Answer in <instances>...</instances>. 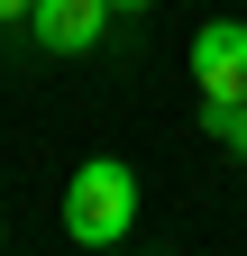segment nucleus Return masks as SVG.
Returning <instances> with one entry per match:
<instances>
[{
  "instance_id": "nucleus-5",
  "label": "nucleus",
  "mask_w": 247,
  "mask_h": 256,
  "mask_svg": "<svg viewBox=\"0 0 247 256\" xmlns=\"http://www.w3.org/2000/svg\"><path fill=\"white\" fill-rule=\"evenodd\" d=\"M28 10H37V0H0V28H18V18H28Z\"/></svg>"
},
{
  "instance_id": "nucleus-2",
  "label": "nucleus",
  "mask_w": 247,
  "mask_h": 256,
  "mask_svg": "<svg viewBox=\"0 0 247 256\" xmlns=\"http://www.w3.org/2000/svg\"><path fill=\"white\" fill-rule=\"evenodd\" d=\"M183 64H192L202 101H247V18H202Z\"/></svg>"
},
{
  "instance_id": "nucleus-1",
  "label": "nucleus",
  "mask_w": 247,
  "mask_h": 256,
  "mask_svg": "<svg viewBox=\"0 0 247 256\" xmlns=\"http://www.w3.org/2000/svg\"><path fill=\"white\" fill-rule=\"evenodd\" d=\"M138 229V174L119 156H82L64 183V238L74 247H119Z\"/></svg>"
},
{
  "instance_id": "nucleus-4",
  "label": "nucleus",
  "mask_w": 247,
  "mask_h": 256,
  "mask_svg": "<svg viewBox=\"0 0 247 256\" xmlns=\"http://www.w3.org/2000/svg\"><path fill=\"white\" fill-rule=\"evenodd\" d=\"M202 128H210V138H220L238 165H247V101H202Z\"/></svg>"
},
{
  "instance_id": "nucleus-3",
  "label": "nucleus",
  "mask_w": 247,
  "mask_h": 256,
  "mask_svg": "<svg viewBox=\"0 0 247 256\" xmlns=\"http://www.w3.org/2000/svg\"><path fill=\"white\" fill-rule=\"evenodd\" d=\"M110 18H119L110 0H37V10H28V28H37L46 55H92L110 37Z\"/></svg>"
},
{
  "instance_id": "nucleus-6",
  "label": "nucleus",
  "mask_w": 247,
  "mask_h": 256,
  "mask_svg": "<svg viewBox=\"0 0 247 256\" xmlns=\"http://www.w3.org/2000/svg\"><path fill=\"white\" fill-rule=\"evenodd\" d=\"M110 10H119V18H138V10H156V0H110Z\"/></svg>"
}]
</instances>
